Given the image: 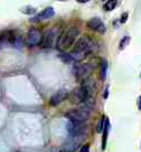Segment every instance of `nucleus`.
Here are the masks:
<instances>
[{
  "instance_id": "obj_5",
  "label": "nucleus",
  "mask_w": 141,
  "mask_h": 152,
  "mask_svg": "<svg viewBox=\"0 0 141 152\" xmlns=\"http://www.w3.org/2000/svg\"><path fill=\"white\" fill-rule=\"evenodd\" d=\"M59 39H60L59 30H57L56 28L49 29V30H47L46 32L43 34V39H41L40 46H41L43 48H52L55 44L59 42Z\"/></svg>"
},
{
  "instance_id": "obj_4",
  "label": "nucleus",
  "mask_w": 141,
  "mask_h": 152,
  "mask_svg": "<svg viewBox=\"0 0 141 152\" xmlns=\"http://www.w3.org/2000/svg\"><path fill=\"white\" fill-rule=\"evenodd\" d=\"M91 114V105L86 103L83 107L78 109H73L67 113V118L69 119V121L78 122V124H85L88 117Z\"/></svg>"
},
{
  "instance_id": "obj_11",
  "label": "nucleus",
  "mask_w": 141,
  "mask_h": 152,
  "mask_svg": "<svg viewBox=\"0 0 141 152\" xmlns=\"http://www.w3.org/2000/svg\"><path fill=\"white\" fill-rule=\"evenodd\" d=\"M67 97H68V91H64V89H61V91H59L56 94H54L52 96V99H51V105L52 107H56L60 103H62Z\"/></svg>"
},
{
  "instance_id": "obj_13",
  "label": "nucleus",
  "mask_w": 141,
  "mask_h": 152,
  "mask_svg": "<svg viewBox=\"0 0 141 152\" xmlns=\"http://www.w3.org/2000/svg\"><path fill=\"white\" fill-rule=\"evenodd\" d=\"M109 121L108 119H106V125H104V129H103V140H102V149L106 148V142H107V136H108V132H109Z\"/></svg>"
},
{
  "instance_id": "obj_10",
  "label": "nucleus",
  "mask_w": 141,
  "mask_h": 152,
  "mask_svg": "<svg viewBox=\"0 0 141 152\" xmlns=\"http://www.w3.org/2000/svg\"><path fill=\"white\" fill-rule=\"evenodd\" d=\"M87 26L91 29V30L95 31V32H99V33H103L106 32V25L104 23L101 21V18L99 17H93L91 18L88 23H87Z\"/></svg>"
},
{
  "instance_id": "obj_3",
  "label": "nucleus",
  "mask_w": 141,
  "mask_h": 152,
  "mask_svg": "<svg viewBox=\"0 0 141 152\" xmlns=\"http://www.w3.org/2000/svg\"><path fill=\"white\" fill-rule=\"evenodd\" d=\"M79 36V29L76 26H70L63 32L60 36L59 42H57V48L61 50H65L70 48L71 46L76 42V40Z\"/></svg>"
},
{
  "instance_id": "obj_14",
  "label": "nucleus",
  "mask_w": 141,
  "mask_h": 152,
  "mask_svg": "<svg viewBox=\"0 0 141 152\" xmlns=\"http://www.w3.org/2000/svg\"><path fill=\"white\" fill-rule=\"evenodd\" d=\"M116 5H117V1L116 0H109V1H107L104 5H103V8H104V10H112L114 8L116 7Z\"/></svg>"
},
{
  "instance_id": "obj_8",
  "label": "nucleus",
  "mask_w": 141,
  "mask_h": 152,
  "mask_svg": "<svg viewBox=\"0 0 141 152\" xmlns=\"http://www.w3.org/2000/svg\"><path fill=\"white\" fill-rule=\"evenodd\" d=\"M41 39H43L41 32L37 29H31L28 31V33L25 36V44L30 47H33V46L41 44Z\"/></svg>"
},
{
  "instance_id": "obj_2",
  "label": "nucleus",
  "mask_w": 141,
  "mask_h": 152,
  "mask_svg": "<svg viewBox=\"0 0 141 152\" xmlns=\"http://www.w3.org/2000/svg\"><path fill=\"white\" fill-rule=\"evenodd\" d=\"M94 91H95V85H94V81L92 79H86L84 80L80 87L78 89H76L75 91V97L77 99V102H80V103H88L90 99H91V96L93 95Z\"/></svg>"
},
{
  "instance_id": "obj_20",
  "label": "nucleus",
  "mask_w": 141,
  "mask_h": 152,
  "mask_svg": "<svg viewBox=\"0 0 141 152\" xmlns=\"http://www.w3.org/2000/svg\"><path fill=\"white\" fill-rule=\"evenodd\" d=\"M137 102H138V109L141 110V96H139V99H138Z\"/></svg>"
},
{
  "instance_id": "obj_1",
  "label": "nucleus",
  "mask_w": 141,
  "mask_h": 152,
  "mask_svg": "<svg viewBox=\"0 0 141 152\" xmlns=\"http://www.w3.org/2000/svg\"><path fill=\"white\" fill-rule=\"evenodd\" d=\"M94 49V41L90 38L88 36H83L77 40V42L75 44L73 49L71 50L69 56L71 57L72 61L79 62L84 60L88 54H91Z\"/></svg>"
},
{
  "instance_id": "obj_15",
  "label": "nucleus",
  "mask_w": 141,
  "mask_h": 152,
  "mask_svg": "<svg viewBox=\"0 0 141 152\" xmlns=\"http://www.w3.org/2000/svg\"><path fill=\"white\" fill-rule=\"evenodd\" d=\"M107 71H108V64L106 61H102L101 64V79L104 80L107 78Z\"/></svg>"
},
{
  "instance_id": "obj_6",
  "label": "nucleus",
  "mask_w": 141,
  "mask_h": 152,
  "mask_svg": "<svg viewBox=\"0 0 141 152\" xmlns=\"http://www.w3.org/2000/svg\"><path fill=\"white\" fill-rule=\"evenodd\" d=\"M85 138V134H76V135H69L68 140L64 142L63 144V149L67 152H75L80 143L84 141Z\"/></svg>"
},
{
  "instance_id": "obj_12",
  "label": "nucleus",
  "mask_w": 141,
  "mask_h": 152,
  "mask_svg": "<svg viewBox=\"0 0 141 152\" xmlns=\"http://www.w3.org/2000/svg\"><path fill=\"white\" fill-rule=\"evenodd\" d=\"M54 15H55L54 9L52 7H47L38 15V18H39V20H48V18L53 17Z\"/></svg>"
},
{
  "instance_id": "obj_19",
  "label": "nucleus",
  "mask_w": 141,
  "mask_h": 152,
  "mask_svg": "<svg viewBox=\"0 0 141 152\" xmlns=\"http://www.w3.org/2000/svg\"><path fill=\"white\" fill-rule=\"evenodd\" d=\"M79 152H90V145L86 144V145H83L82 146V149H80V151Z\"/></svg>"
},
{
  "instance_id": "obj_16",
  "label": "nucleus",
  "mask_w": 141,
  "mask_h": 152,
  "mask_svg": "<svg viewBox=\"0 0 141 152\" xmlns=\"http://www.w3.org/2000/svg\"><path fill=\"white\" fill-rule=\"evenodd\" d=\"M106 119H107V118H104V117H102L101 119H100V121L98 124V127H96V132H98V133H102V132H103L104 125H106Z\"/></svg>"
},
{
  "instance_id": "obj_9",
  "label": "nucleus",
  "mask_w": 141,
  "mask_h": 152,
  "mask_svg": "<svg viewBox=\"0 0 141 152\" xmlns=\"http://www.w3.org/2000/svg\"><path fill=\"white\" fill-rule=\"evenodd\" d=\"M67 129L69 132V135H76V134H85L86 126L85 124H78V122L68 121Z\"/></svg>"
},
{
  "instance_id": "obj_7",
  "label": "nucleus",
  "mask_w": 141,
  "mask_h": 152,
  "mask_svg": "<svg viewBox=\"0 0 141 152\" xmlns=\"http://www.w3.org/2000/svg\"><path fill=\"white\" fill-rule=\"evenodd\" d=\"M93 68L88 63H79L73 66V75L78 80H86L88 79V76L91 75Z\"/></svg>"
},
{
  "instance_id": "obj_18",
  "label": "nucleus",
  "mask_w": 141,
  "mask_h": 152,
  "mask_svg": "<svg viewBox=\"0 0 141 152\" xmlns=\"http://www.w3.org/2000/svg\"><path fill=\"white\" fill-rule=\"evenodd\" d=\"M127 17H129V14L127 13H123V15L120 17V23H125L127 21Z\"/></svg>"
},
{
  "instance_id": "obj_21",
  "label": "nucleus",
  "mask_w": 141,
  "mask_h": 152,
  "mask_svg": "<svg viewBox=\"0 0 141 152\" xmlns=\"http://www.w3.org/2000/svg\"><path fill=\"white\" fill-rule=\"evenodd\" d=\"M103 97H104V99H107V97H108V87L106 88V93L103 94Z\"/></svg>"
},
{
  "instance_id": "obj_17",
  "label": "nucleus",
  "mask_w": 141,
  "mask_h": 152,
  "mask_svg": "<svg viewBox=\"0 0 141 152\" xmlns=\"http://www.w3.org/2000/svg\"><path fill=\"white\" fill-rule=\"evenodd\" d=\"M129 42H130V37L125 36L124 38L120 40V42H119V49H124L126 46L129 45Z\"/></svg>"
}]
</instances>
